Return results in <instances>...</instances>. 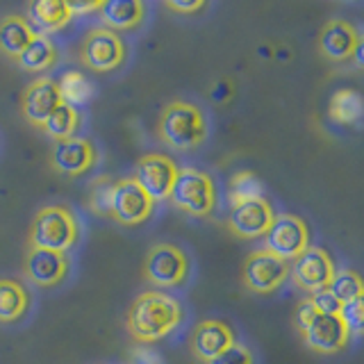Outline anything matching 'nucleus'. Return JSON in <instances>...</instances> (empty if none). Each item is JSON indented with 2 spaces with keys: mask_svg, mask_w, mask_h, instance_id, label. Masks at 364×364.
I'll list each match as a JSON object with an SVG mask.
<instances>
[{
  "mask_svg": "<svg viewBox=\"0 0 364 364\" xmlns=\"http://www.w3.org/2000/svg\"><path fill=\"white\" fill-rule=\"evenodd\" d=\"M168 198L173 200L178 210L189 216H210L216 205V187L214 180L200 168L182 166L178 168V176L173 187H171Z\"/></svg>",
  "mask_w": 364,
  "mask_h": 364,
  "instance_id": "nucleus-4",
  "label": "nucleus"
},
{
  "mask_svg": "<svg viewBox=\"0 0 364 364\" xmlns=\"http://www.w3.org/2000/svg\"><path fill=\"white\" fill-rule=\"evenodd\" d=\"M60 94H62V100L68 102V105H77V102H87L94 94V87L89 85V80L82 75V73H73L68 71L60 82Z\"/></svg>",
  "mask_w": 364,
  "mask_h": 364,
  "instance_id": "nucleus-27",
  "label": "nucleus"
},
{
  "mask_svg": "<svg viewBox=\"0 0 364 364\" xmlns=\"http://www.w3.org/2000/svg\"><path fill=\"white\" fill-rule=\"evenodd\" d=\"M28 16V23L34 28V32H37V28L41 32H57L73 18L71 7L64 0H37V3H30Z\"/></svg>",
  "mask_w": 364,
  "mask_h": 364,
  "instance_id": "nucleus-20",
  "label": "nucleus"
},
{
  "mask_svg": "<svg viewBox=\"0 0 364 364\" xmlns=\"http://www.w3.org/2000/svg\"><path fill=\"white\" fill-rule=\"evenodd\" d=\"M178 164L171 157L162 155V153H148L144 157H139L134 168V180L148 196H151L155 203L168 198L171 187H173L176 176H178Z\"/></svg>",
  "mask_w": 364,
  "mask_h": 364,
  "instance_id": "nucleus-11",
  "label": "nucleus"
},
{
  "mask_svg": "<svg viewBox=\"0 0 364 364\" xmlns=\"http://www.w3.org/2000/svg\"><path fill=\"white\" fill-rule=\"evenodd\" d=\"M208 364H255L253 353L242 344H232L228 350H223L219 358H214Z\"/></svg>",
  "mask_w": 364,
  "mask_h": 364,
  "instance_id": "nucleus-32",
  "label": "nucleus"
},
{
  "mask_svg": "<svg viewBox=\"0 0 364 364\" xmlns=\"http://www.w3.org/2000/svg\"><path fill=\"white\" fill-rule=\"evenodd\" d=\"M80 239L77 216L64 205H46L34 214L30 225V248L55 250L66 255Z\"/></svg>",
  "mask_w": 364,
  "mask_h": 364,
  "instance_id": "nucleus-2",
  "label": "nucleus"
},
{
  "mask_svg": "<svg viewBox=\"0 0 364 364\" xmlns=\"http://www.w3.org/2000/svg\"><path fill=\"white\" fill-rule=\"evenodd\" d=\"M310 303L314 305V310L318 314H326V316H337L339 314V307L341 303L335 299V294L330 291V289H318V291H312L310 296Z\"/></svg>",
  "mask_w": 364,
  "mask_h": 364,
  "instance_id": "nucleus-31",
  "label": "nucleus"
},
{
  "mask_svg": "<svg viewBox=\"0 0 364 364\" xmlns=\"http://www.w3.org/2000/svg\"><path fill=\"white\" fill-rule=\"evenodd\" d=\"M50 162L55 171L64 176H82L96 164V146L82 136H71V139L55 141Z\"/></svg>",
  "mask_w": 364,
  "mask_h": 364,
  "instance_id": "nucleus-18",
  "label": "nucleus"
},
{
  "mask_svg": "<svg viewBox=\"0 0 364 364\" xmlns=\"http://www.w3.org/2000/svg\"><path fill=\"white\" fill-rule=\"evenodd\" d=\"M98 16L109 32L134 30L146 16V5L141 0H105L98 7Z\"/></svg>",
  "mask_w": 364,
  "mask_h": 364,
  "instance_id": "nucleus-19",
  "label": "nucleus"
},
{
  "mask_svg": "<svg viewBox=\"0 0 364 364\" xmlns=\"http://www.w3.org/2000/svg\"><path fill=\"white\" fill-rule=\"evenodd\" d=\"M330 119L341 125H360L362 119V96L355 89H339L337 94L330 98L328 107Z\"/></svg>",
  "mask_w": 364,
  "mask_h": 364,
  "instance_id": "nucleus-24",
  "label": "nucleus"
},
{
  "mask_svg": "<svg viewBox=\"0 0 364 364\" xmlns=\"http://www.w3.org/2000/svg\"><path fill=\"white\" fill-rule=\"evenodd\" d=\"M228 198H230L232 208L242 205L246 200L262 198V182L255 173L250 171H239L230 178V187H228Z\"/></svg>",
  "mask_w": 364,
  "mask_h": 364,
  "instance_id": "nucleus-26",
  "label": "nucleus"
},
{
  "mask_svg": "<svg viewBox=\"0 0 364 364\" xmlns=\"http://www.w3.org/2000/svg\"><path fill=\"white\" fill-rule=\"evenodd\" d=\"M235 341V333L232 328L219 321V318H208V321H200L196 328H193L189 346L191 353L196 355V360L200 362H212L214 358H219L223 350H228Z\"/></svg>",
  "mask_w": 364,
  "mask_h": 364,
  "instance_id": "nucleus-16",
  "label": "nucleus"
},
{
  "mask_svg": "<svg viewBox=\"0 0 364 364\" xmlns=\"http://www.w3.org/2000/svg\"><path fill=\"white\" fill-rule=\"evenodd\" d=\"M34 37H37V32L28 23V18L9 14L0 21V53L11 57V60H16Z\"/></svg>",
  "mask_w": 364,
  "mask_h": 364,
  "instance_id": "nucleus-21",
  "label": "nucleus"
},
{
  "mask_svg": "<svg viewBox=\"0 0 364 364\" xmlns=\"http://www.w3.org/2000/svg\"><path fill=\"white\" fill-rule=\"evenodd\" d=\"M57 57L60 55H57V46L53 43V39L37 32V37L26 46V50L16 57V62L23 71L43 73L57 64Z\"/></svg>",
  "mask_w": 364,
  "mask_h": 364,
  "instance_id": "nucleus-22",
  "label": "nucleus"
},
{
  "mask_svg": "<svg viewBox=\"0 0 364 364\" xmlns=\"http://www.w3.org/2000/svg\"><path fill=\"white\" fill-rule=\"evenodd\" d=\"M189 276V259L185 250L173 244H155L144 259V278L155 287H180Z\"/></svg>",
  "mask_w": 364,
  "mask_h": 364,
  "instance_id": "nucleus-5",
  "label": "nucleus"
},
{
  "mask_svg": "<svg viewBox=\"0 0 364 364\" xmlns=\"http://www.w3.org/2000/svg\"><path fill=\"white\" fill-rule=\"evenodd\" d=\"M68 267H71V262L62 253L30 248L26 262H23V273L37 287H55V284H60L66 278Z\"/></svg>",
  "mask_w": 364,
  "mask_h": 364,
  "instance_id": "nucleus-17",
  "label": "nucleus"
},
{
  "mask_svg": "<svg viewBox=\"0 0 364 364\" xmlns=\"http://www.w3.org/2000/svg\"><path fill=\"white\" fill-rule=\"evenodd\" d=\"M80 128V112L77 107L68 105V102H62L60 107H57L48 119L43 123V132L50 136L55 141H64V139H71L75 136Z\"/></svg>",
  "mask_w": 364,
  "mask_h": 364,
  "instance_id": "nucleus-25",
  "label": "nucleus"
},
{
  "mask_svg": "<svg viewBox=\"0 0 364 364\" xmlns=\"http://www.w3.org/2000/svg\"><path fill=\"white\" fill-rule=\"evenodd\" d=\"M330 291L335 294V299L339 303H348V301H355L362 299L364 287H362V280L355 271H335V278L330 282Z\"/></svg>",
  "mask_w": 364,
  "mask_h": 364,
  "instance_id": "nucleus-28",
  "label": "nucleus"
},
{
  "mask_svg": "<svg viewBox=\"0 0 364 364\" xmlns=\"http://www.w3.org/2000/svg\"><path fill=\"white\" fill-rule=\"evenodd\" d=\"M155 200L136 185L134 178H121L114 182L109 219L121 225H139L151 219Z\"/></svg>",
  "mask_w": 364,
  "mask_h": 364,
  "instance_id": "nucleus-9",
  "label": "nucleus"
},
{
  "mask_svg": "<svg viewBox=\"0 0 364 364\" xmlns=\"http://www.w3.org/2000/svg\"><path fill=\"white\" fill-rule=\"evenodd\" d=\"M164 7L176 11V14H196V11L205 9V3H200V0H196V3H173V0H168Z\"/></svg>",
  "mask_w": 364,
  "mask_h": 364,
  "instance_id": "nucleus-34",
  "label": "nucleus"
},
{
  "mask_svg": "<svg viewBox=\"0 0 364 364\" xmlns=\"http://www.w3.org/2000/svg\"><path fill=\"white\" fill-rule=\"evenodd\" d=\"M182 321V305L173 296L164 291H144L132 301L125 328L132 339L141 344L164 339L171 335Z\"/></svg>",
  "mask_w": 364,
  "mask_h": 364,
  "instance_id": "nucleus-1",
  "label": "nucleus"
},
{
  "mask_svg": "<svg viewBox=\"0 0 364 364\" xmlns=\"http://www.w3.org/2000/svg\"><path fill=\"white\" fill-rule=\"evenodd\" d=\"M301 335L307 348L321 353V355H333V353L344 350L350 339L348 328L341 323V318L326 316V314H316L312 318V323L305 330H301Z\"/></svg>",
  "mask_w": 364,
  "mask_h": 364,
  "instance_id": "nucleus-14",
  "label": "nucleus"
},
{
  "mask_svg": "<svg viewBox=\"0 0 364 364\" xmlns=\"http://www.w3.org/2000/svg\"><path fill=\"white\" fill-rule=\"evenodd\" d=\"M337 316L341 318V323L348 328V333H360L362 321H364V301L355 299V301L341 303Z\"/></svg>",
  "mask_w": 364,
  "mask_h": 364,
  "instance_id": "nucleus-30",
  "label": "nucleus"
},
{
  "mask_svg": "<svg viewBox=\"0 0 364 364\" xmlns=\"http://www.w3.org/2000/svg\"><path fill=\"white\" fill-rule=\"evenodd\" d=\"M30 294L14 278H0V323H14L28 312Z\"/></svg>",
  "mask_w": 364,
  "mask_h": 364,
  "instance_id": "nucleus-23",
  "label": "nucleus"
},
{
  "mask_svg": "<svg viewBox=\"0 0 364 364\" xmlns=\"http://www.w3.org/2000/svg\"><path fill=\"white\" fill-rule=\"evenodd\" d=\"M112 193H114V180L107 176H100L89 185V208L98 216H109L112 210Z\"/></svg>",
  "mask_w": 364,
  "mask_h": 364,
  "instance_id": "nucleus-29",
  "label": "nucleus"
},
{
  "mask_svg": "<svg viewBox=\"0 0 364 364\" xmlns=\"http://www.w3.org/2000/svg\"><path fill=\"white\" fill-rule=\"evenodd\" d=\"M264 250L278 255L280 259H296L310 248V230L303 219L294 214H276L264 235Z\"/></svg>",
  "mask_w": 364,
  "mask_h": 364,
  "instance_id": "nucleus-7",
  "label": "nucleus"
},
{
  "mask_svg": "<svg viewBox=\"0 0 364 364\" xmlns=\"http://www.w3.org/2000/svg\"><path fill=\"white\" fill-rule=\"evenodd\" d=\"M273 210L269 200L255 198L242 205H235L228 216V230L239 239H259L264 237L273 223Z\"/></svg>",
  "mask_w": 364,
  "mask_h": 364,
  "instance_id": "nucleus-13",
  "label": "nucleus"
},
{
  "mask_svg": "<svg viewBox=\"0 0 364 364\" xmlns=\"http://www.w3.org/2000/svg\"><path fill=\"white\" fill-rule=\"evenodd\" d=\"M316 314H318V312L314 310V305L310 303V299H303V301L299 303V307H296V316H294V321H296V328H299V333L312 323V318H314Z\"/></svg>",
  "mask_w": 364,
  "mask_h": 364,
  "instance_id": "nucleus-33",
  "label": "nucleus"
},
{
  "mask_svg": "<svg viewBox=\"0 0 364 364\" xmlns=\"http://www.w3.org/2000/svg\"><path fill=\"white\" fill-rule=\"evenodd\" d=\"M60 85L53 77H37L26 87L21 96V114L34 128H43L46 119L62 105Z\"/></svg>",
  "mask_w": 364,
  "mask_h": 364,
  "instance_id": "nucleus-12",
  "label": "nucleus"
},
{
  "mask_svg": "<svg viewBox=\"0 0 364 364\" xmlns=\"http://www.w3.org/2000/svg\"><path fill=\"white\" fill-rule=\"evenodd\" d=\"M159 136L176 151H191L208 136V121L198 105L185 100H173L159 117Z\"/></svg>",
  "mask_w": 364,
  "mask_h": 364,
  "instance_id": "nucleus-3",
  "label": "nucleus"
},
{
  "mask_svg": "<svg viewBox=\"0 0 364 364\" xmlns=\"http://www.w3.org/2000/svg\"><path fill=\"white\" fill-rule=\"evenodd\" d=\"M335 262L323 248H314L310 246L301 253L296 259H291L289 264V276L294 284L303 291H318V289H328L330 282L335 278Z\"/></svg>",
  "mask_w": 364,
  "mask_h": 364,
  "instance_id": "nucleus-10",
  "label": "nucleus"
},
{
  "mask_svg": "<svg viewBox=\"0 0 364 364\" xmlns=\"http://www.w3.org/2000/svg\"><path fill=\"white\" fill-rule=\"evenodd\" d=\"M80 62L94 73H109L125 62V43L117 32L94 28L80 46Z\"/></svg>",
  "mask_w": 364,
  "mask_h": 364,
  "instance_id": "nucleus-6",
  "label": "nucleus"
},
{
  "mask_svg": "<svg viewBox=\"0 0 364 364\" xmlns=\"http://www.w3.org/2000/svg\"><path fill=\"white\" fill-rule=\"evenodd\" d=\"M362 43L358 28L346 18H330L318 32V53L330 62H346Z\"/></svg>",
  "mask_w": 364,
  "mask_h": 364,
  "instance_id": "nucleus-15",
  "label": "nucleus"
},
{
  "mask_svg": "<svg viewBox=\"0 0 364 364\" xmlns=\"http://www.w3.org/2000/svg\"><path fill=\"white\" fill-rule=\"evenodd\" d=\"M289 278V262L280 259L269 250H253L242 267V280L246 289L255 294H273Z\"/></svg>",
  "mask_w": 364,
  "mask_h": 364,
  "instance_id": "nucleus-8",
  "label": "nucleus"
}]
</instances>
